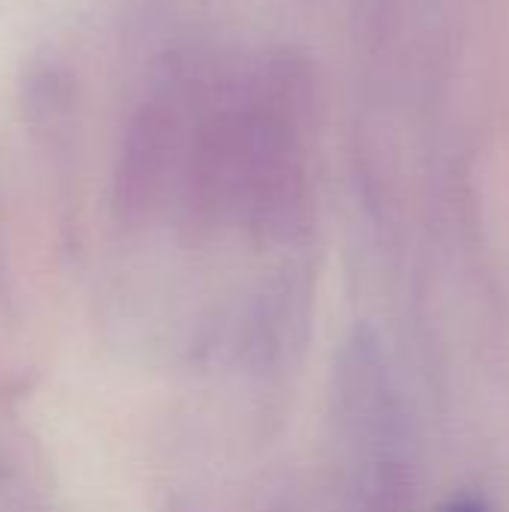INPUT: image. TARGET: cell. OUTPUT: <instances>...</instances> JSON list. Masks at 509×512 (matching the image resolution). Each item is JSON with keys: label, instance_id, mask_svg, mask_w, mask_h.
Instances as JSON below:
<instances>
[{"label": "cell", "instance_id": "obj_1", "mask_svg": "<svg viewBox=\"0 0 509 512\" xmlns=\"http://www.w3.org/2000/svg\"><path fill=\"white\" fill-rule=\"evenodd\" d=\"M459 512H480V510H459Z\"/></svg>", "mask_w": 509, "mask_h": 512}]
</instances>
